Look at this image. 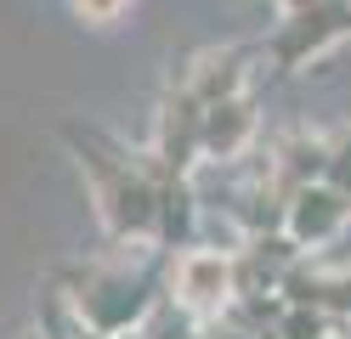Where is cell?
<instances>
[{"label":"cell","mask_w":351,"mask_h":339,"mask_svg":"<svg viewBox=\"0 0 351 339\" xmlns=\"http://www.w3.org/2000/svg\"><path fill=\"white\" fill-rule=\"evenodd\" d=\"M199 125H204V108L193 102L182 85L165 90V102H159V125H153V158H159L165 170L193 175V164H199Z\"/></svg>","instance_id":"cell-7"},{"label":"cell","mask_w":351,"mask_h":339,"mask_svg":"<svg viewBox=\"0 0 351 339\" xmlns=\"http://www.w3.org/2000/svg\"><path fill=\"white\" fill-rule=\"evenodd\" d=\"M351 34V0H317L295 17H278L272 40L261 45V57H272V74H295L312 57L335 51V45Z\"/></svg>","instance_id":"cell-3"},{"label":"cell","mask_w":351,"mask_h":339,"mask_svg":"<svg viewBox=\"0 0 351 339\" xmlns=\"http://www.w3.org/2000/svg\"><path fill=\"white\" fill-rule=\"evenodd\" d=\"M267 170L283 192L306 187V181H323L328 175V136H312V130H289L283 142L267 153Z\"/></svg>","instance_id":"cell-9"},{"label":"cell","mask_w":351,"mask_h":339,"mask_svg":"<svg viewBox=\"0 0 351 339\" xmlns=\"http://www.w3.org/2000/svg\"><path fill=\"white\" fill-rule=\"evenodd\" d=\"M199 339H255V334H238V328H210V334H199Z\"/></svg>","instance_id":"cell-14"},{"label":"cell","mask_w":351,"mask_h":339,"mask_svg":"<svg viewBox=\"0 0 351 339\" xmlns=\"http://www.w3.org/2000/svg\"><path fill=\"white\" fill-rule=\"evenodd\" d=\"M278 6V17H295V12H306V6H317V0H272Z\"/></svg>","instance_id":"cell-13"},{"label":"cell","mask_w":351,"mask_h":339,"mask_svg":"<svg viewBox=\"0 0 351 339\" xmlns=\"http://www.w3.org/2000/svg\"><path fill=\"white\" fill-rule=\"evenodd\" d=\"M351 221V198L328 181H306V187L289 192V210H283V232H289L300 249H323L346 232Z\"/></svg>","instance_id":"cell-5"},{"label":"cell","mask_w":351,"mask_h":339,"mask_svg":"<svg viewBox=\"0 0 351 339\" xmlns=\"http://www.w3.org/2000/svg\"><path fill=\"white\" fill-rule=\"evenodd\" d=\"M69 142L80 153L85 187H91L97 221L108 226L114 243H136V249H159V192H153V170L147 158H130L125 147H114L108 136L91 130H69Z\"/></svg>","instance_id":"cell-1"},{"label":"cell","mask_w":351,"mask_h":339,"mask_svg":"<svg viewBox=\"0 0 351 339\" xmlns=\"http://www.w3.org/2000/svg\"><path fill=\"white\" fill-rule=\"evenodd\" d=\"M130 339H199V316H193L187 305H176V300L170 305L159 300V305L142 316V328L130 334Z\"/></svg>","instance_id":"cell-10"},{"label":"cell","mask_w":351,"mask_h":339,"mask_svg":"<svg viewBox=\"0 0 351 339\" xmlns=\"http://www.w3.org/2000/svg\"><path fill=\"white\" fill-rule=\"evenodd\" d=\"M255 130H261V113L255 97H227V102H210L204 108V125H199V158L210 164H238L250 147H255Z\"/></svg>","instance_id":"cell-6"},{"label":"cell","mask_w":351,"mask_h":339,"mask_svg":"<svg viewBox=\"0 0 351 339\" xmlns=\"http://www.w3.org/2000/svg\"><path fill=\"white\" fill-rule=\"evenodd\" d=\"M80 23H91V29H108V23H119L130 12V0H69Z\"/></svg>","instance_id":"cell-11"},{"label":"cell","mask_w":351,"mask_h":339,"mask_svg":"<svg viewBox=\"0 0 351 339\" xmlns=\"http://www.w3.org/2000/svg\"><path fill=\"white\" fill-rule=\"evenodd\" d=\"M250 62H255L250 45H215V51H199L193 68L182 74V90L199 108L227 102V97H244V90H250Z\"/></svg>","instance_id":"cell-8"},{"label":"cell","mask_w":351,"mask_h":339,"mask_svg":"<svg viewBox=\"0 0 351 339\" xmlns=\"http://www.w3.org/2000/svg\"><path fill=\"white\" fill-rule=\"evenodd\" d=\"M159 305V277L147 266L130 260H102L85 271V283L69 294V311L80 328H91L102 339H125L142 328V316Z\"/></svg>","instance_id":"cell-2"},{"label":"cell","mask_w":351,"mask_h":339,"mask_svg":"<svg viewBox=\"0 0 351 339\" xmlns=\"http://www.w3.org/2000/svg\"><path fill=\"white\" fill-rule=\"evenodd\" d=\"M328 187H340L346 198H351V130L346 136H335V142H328Z\"/></svg>","instance_id":"cell-12"},{"label":"cell","mask_w":351,"mask_h":339,"mask_svg":"<svg viewBox=\"0 0 351 339\" xmlns=\"http://www.w3.org/2000/svg\"><path fill=\"white\" fill-rule=\"evenodd\" d=\"M170 288H176V305H187L193 316L232 305V249H187L170 266Z\"/></svg>","instance_id":"cell-4"}]
</instances>
